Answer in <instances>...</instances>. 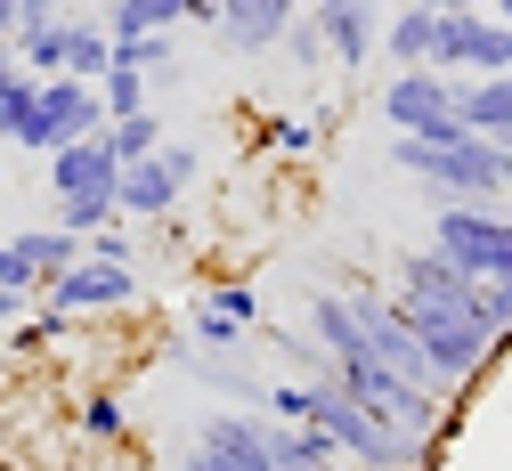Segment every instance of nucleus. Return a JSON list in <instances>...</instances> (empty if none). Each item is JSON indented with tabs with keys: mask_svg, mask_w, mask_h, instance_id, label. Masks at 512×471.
Returning a JSON list of instances; mask_svg holds the SVG:
<instances>
[{
	"mask_svg": "<svg viewBox=\"0 0 512 471\" xmlns=\"http://www.w3.org/2000/svg\"><path fill=\"white\" fill-rule=\"evenodd\" d=\"M98 98H106V122H114V114H147V106H155V82L139 74V65H122V57H114V65H106V82H98Z\"/></svg>",
	"mask_w": 512,
	"mask_h": 471,
	"instance_id": "24",
	"label": "nucleus"
},
{
	"mask_svg": "<svg viewBox=\"0 0 512 471\" xmlns=\"http://www.w3.org/2000/svg\"><path fill=\"white\" fill-rule=\"evenodd\" d=\"M269 431H277V415H244V407L196 415V447H212V455H228V463H244V471H277V463H269Z\"/></svg>",
	"mask_w": 512,
	"mask_h": 471,
	"instance_id": "10",
	"label": "nucleus"
},
{
	"mask_svg": "<svg viewBox=\"0 0 512 471\" xmlns=\"http://www.w3.org/2000/svg\"><path fill=\"white\" fill-rule=\"evenodd\" d=\"M90 130H106V98H98V82L49 74V82H33V114L9 130V147H17V155H57V147L90 139Z\"/></svg>",
	"mask_w": 512,
	"mask_h": 471,
	"instance_id": "3",
	"label": "nucleus"
},
{
	"mask_svg": "<svg viewBox=\"0 0 512 471\" xmlns=\"http://www.w3.org/2000/svg\"><path fill=\"white\" fill-rule=\"evenodd\" d=\"M277 49H285V57L301 65V74H317V65H334V57H326V33H317V17H309V9H301V17L285 25V41H277Z\"/></svg>",
	"mask_w": 512,
	"mask_h": 471,
	"instance_id": "28",
	"label": "nucleus"
},
{
	"mask_svg": "<svg viewBox=\"0 0 512 471\" xmlns=\"http://www.w3.org/2000/svg\"><path fill=\"white\" fill-rule=\"evenodd\" d=\"M317 33H326V57L342 65V74H366V57L382 49V17L374 0H309Z\"/></svg>",
	"mask_w": 512,
	"mask_h": 471,
	"instance_id": "9",
	"label": "nucleus"
},
{
	"mask_svg": "<svg viewBox=\"0 0 512 471\" xmlns=\"http://www.w3.org/2000/svg\"><path fill=\"white\" fill-rule=\"evenodd\" d=\"M17 41V0H0V49Z\"/></svg>",
	"mask_w": 512,
	"mask_h": 471,
	"instance_id": "34",
	"label": "nucleus"
},
{
	"mask_svg": "<svg viewBox=\"0 0 512 471\" xmlns=\"http://www.w3.org/2000/svg\"><path fill=\"white\" fill-rule=\"evenodd\" d=\"M472 309H480V325L496 333V350H512V277H480V285H472Z\"/></svg>",
	"mask_w": 512,
	"mask_h": 471,
	"instance_id": "26",
	"label": "nucleus"
},
{
	"mask_svg": "<svg viewBox=\"0 0 512 471\" xmlns=\"http://www.w3.org/2000/svg\"><path fill=\"white\" fill-rule=\"evenodd\" d=\"M9 49H17L25 74H41V82H49V74H66V17H57V25H25Z\"/></svg>",
	"mask_w": 512,
	"mask_h": 471,
	"instance_id": "22",
	"label": "nucleus"
},
{
	"mask_svg": "<svg viewBox=\"0 0 512 471\" xmlns=\"http://www.w3.org/2000/svg\"><path fill=\"white\" fill-rule=\"evenodd\" d=\"M431 9L447 17V9H496V0H431Z\"/></svg>",
	"mask_w": 512,
	"mask_h": 471,
	"instance_id": "35",
	"label": "nucleus"
},
{
	"mask_svg": "<svg viewBox=\"0 0 512 471\" xmlns=\"http://www.w3.org/2000/svg\"><path fill=\"white\" fill-rule=\"evenodd\" d=\"M196 309H212V317H228V325H261V293H252V285H236V277L204 285V301H196Z\"/></svg>",
	"mask_w": 512,
	"mask_h": 471,
	"instance_id": "27",
	"label": "nucleus"
},
{
	"mask_svg": "<svg viewBox=\"0 0 512 471\" xmlns=\"http://www.w3.org/2000/svg\"><path fill=\"white\" fill-rule=\"evenodd\" d=\"M74 439L82 447H122V439H131V407H122V390H82L74 398Z\"/></svg>",
	"mask_w": 512,
	"mask_h": 471,
	"instance_id": "14",
	"label": "nucleus"
},
{
	"mask_svg": "<svg viewBox=\"0 0 512 471\" xmlns=\"http://www.w3.org/2000/svg\"><path fill=\"white\" fill-rule=\"evenodd\" d=\"M391 163L415 171L439 204H512V147L480 139V130H464V139H407V130H391Z\"/></svg>",
	"mask_w": 512,
	"mask_h": 471,
	"instance_id": "2",
	"label": "nucleus"
},
{
	"mask_svg": "<svg viewBox=\"0 0 512 471\" xmlns=\"http://www.w3.org/2000/svg\"><path fill=\"white\" fill-rule=\"evenodd\" d=\"M114 41H139V33H179L187 25V0H106L98 17Z\"/></svg>",
	"mask_w": 512,
	"mask_h": 471,
	"instance_id": "15",
	"label": "nucleus"
},
{
	"mask_svg": "<svg viewBox=\"0 0 512 471\" xmlns=\"http://www.w3.org/2000/svg\"><path fill=\"white\" fill-rule=\"evenodd\" d=\"M439 74H512V25L496 9H447L431 41Z\"/></svg>",
	"mask_w": 512,
	"mask_h": 471,
	"instance_id": "8",
	"label": "nucleus"
},
{
	"mask_svg": "<svg viewBox=\"0 0 512 471\" xmlns=\"http://www.w3.org/2000/svg\"><path fill=\"white\" fill-rule=\"evenodd\" d=\"M456 114L464 130L512 147V74H456Z\"/></svg>",
	"mask_w": 512,
	"mask_h": 471,
	"instance_id": "12",
	"label": "nucleus"
},
{
	"mask_svg": "<svg viewBox=\"0 0 512 471\" xmlns=\"http://www.w3.org/2000/svg\"><path fill=\"white\" fill-rule=\"evenodd\" d=\"M187 25H220V0H187Z\"/></svg>",
	"mask_w": 512,
	"mask_h": 471,
	"instance_id": "33",
	"label": "nucleus"
},
{
	"mask_svg": "<svg viewBox=\"0 0 512 471\" xmlns=\"http://www.w3.org/2000/svg\"><path fill=\"white\" fill-rule=\"evenodd\" d=\"M496 17H504V25H512V0H496Z\"/></svg>",
	"mask_w": 512,
	"mask_h": 471,
	"instance_id": "36",
	"label": "nucleus"
},
{
	"mask_svg": "<svg viewBox=\"0 0 512 471\" xmlns=\"http://www.w3.org/2000/svg\"><path fill=\"white\" fill-rule=\"evenodd\" d=\"M57 17H66V0H17V33L25 25H57Z\"/></svg>",
	"mask_w": 512,
	"mask_h": 471,
	"instance_id": "31",
	"label": "nucleus"
},
{
	"mask_svg": "<svg viewBox=\"0 0 512 471\" xmlns=\"http://www.w3.org/2000/svg\"><path fill=\"white\" fill-rule=\"evenodd\" d=\"M399 309H407L415 342H423V358H431V382H439L447 398H464V390L504 358L496 333H488L480 309H472V285H464V293H399Z\"/></svg>",
	"mask_w": 512,
	"mask_h": 471,
	"instance_id": "1",
	"label": "nucleus"
},
{
	"mask_svg": "<svg viewBox=\"0 0 512 471\" xmlns=\"http://www.w3.org/2000/svg\"><path fill=\"white\" fill-rule=\"evenodd\" d=\"M114 179H122V163L106 155V130L49 155V195H90V187H114Z\"/></svg>",
	"mask_w": 512,
	"mask_h": 471,
	"instance_id": "13",
	"label": "nucleus"
},
{
	"mask_svg": "<svg viewBox=\"0 0 512 471\" xmlns=\"http://www.w3.org/2000/svg\"><path fill=\"white\" fill-rule=\"evenodd\" d=\"M66 333H74V317H66V309H49V301H33V309H25L17 325H9V350H17V358H41L49 342H66Z\"/></svg>",
	"mask_w": 512,
	"mask_h": 471,
	"instance_id": "23",
	"label": "nucleus"
},
{
	"mask_svg": "<svg viewBox=\"0 0 512 471\" xmlns=\"http://www.w3.org/2000/svg\"><path fill=\"white\" fill-rule=\"evenodd\" d=\"M0 285H9V293H33V301H41V268L25 260V244H17V236H0Z\"/></svg>",
	"mask_w": 512,
	"mask_h": 471,
	"instance_id": "29",
	"label": "nucleus"
},
{
	"mask_svg": "<svg viewBox=\"0 0 512 471\" xmlns=\"http://www.w3.org/2000/svg\"><path fill=\"white\" fill-rule=\"evenodd\" d=\"M196 171H204V155L187 147V139H163L155 155L122 163V179H114V204H122V220H131V228L171 220V212H179V195L196 187Z\"/></svg>",
	"mask_w": 512,
	"mask_h": 471,
	"instance_id": "5",
	"label": "nucleus"
},
{
	"mask_svg": "<svg viewBox=\"0 0 512 471\" xmlns=\"http://www.w3.org/2000/svg\"><path fill=\"white\" fill-rule=\"evenodd\" d=\"M431 41H439V9L431 0H407V9L382 25V57H399V65H431Z\"/></svg>",
	"mask_w": 512,
	"mask_h": 471,
	"instance_id": "16",
	"label": "nucleus"
},
{
	"mask_svg": "<svg viewBox=\"0 0 512 471\" xmlns=\"http://www.w3.org/2000/svg\"><path fill=\"white\" fill-rule=\"evenodd\" d=\"M33 82H41V74H25L17 49H0V147H9V130L33 114Z\"/></svg>",
	"mask_w": 512,
	"mask_h": 471,
	"instance_id": "25",
	"label": "nucleus"
},
{
	"mask_svg": "<svg viewBox=\"0 0 512 471\" xmlns=\"http://www.w3.org/2000/svg\"><path fill=\"white\" fill-rule=\"evenodd\" d=\"M309 9V0H220V41L236 49V57H261V49H277L285 41V25Z\"/></svg>",
	"mask_w": 512,
	"mask_h": 471,
	"instance_id": "11",
	"label": "nucleus"
},
{
	"mask_svg": "<svg viewBox=\"0 0 512 471\" xmlns=\"http://www.w3.org/2000/svg\"><path fill=\"white\" fill-rule=\"evenodd\" d=\"M179 471H244V463H228V455H212V447L187 439V447H179Z\"/></svg>",
	"mask_w": 512,
	"mask_h": 471,
	"instance_id": "30",
	"label": "nucleus"
},
{
	"mask_svg": "<svg viewBox=\"0 0 512 471\" xmlns=\"http://www.w3.org/2000/svg\"><path fill=\"white\" fill-rule=\"evenodd\" d=\"M57 204V228H74L82 244L98 236V228H114L122 220V204H114V187H90V195H49Z\"/></svg>",
	"mask_w": 512,
	"mask_h": 471,
	"instance_id": "20",
	"label": "nucleus"
},
{
	"mask_svg": "<svg viewBox=\"0 0 512 471\" xmlns=\"http://www.w3.org/2000/svg\"><path fill=\"white\" fill-rule=\"evenodd\" d=\"M163 139H171V130H163V114H155V106H147V114H114V122H106V155H114V163H139V155H155Z\"/></svg>",
	"mask_w": 512,
	"mask_h": 471,
	"instance_id": "19",
	"label": "nucleus"
},
{
	"mask_svg": "<svg viewBox=\"0 0 512 471\" xmlns=\"http://www.w3.org/2000/svg\"><path fill=\"white\" fill-rule=\"evenodd\" d=\"M41 301H49V309H66V317H122V309H139V301H147V285H139V268H131V260H98V252L82 244V260H74V268H57V277L41 285Z\"/></svg>",
	"mask_w": 512,
	"mask_h": 471,
	"instance_id": "7",
	"label": "nucleus"
},
{
	"mask_svg": "<svg viewBox=\"0 0 512 471\" xmlns=\"http://www.w3.org/2000/svg\"><path fill=\"white\" fill-rule=\"evenodd\" d=\"M431 252H447L464 277H512V204H439Z\"/></svg>",
	"mask_w": 512,
	"mask_h": 471,
	"instance_id": "4",
	"label": "nucleus"
},
{
	"mask_svg": "<svg viewBox=\"0 0 512 471\" xmlns=\"http://www.w3.org/2000/svg\"><path fill=\"white\" fill-rule=\"evenodd\" d=\"M25 309H33V293H9V285H0V333H9V325H17Z\"/></svg>",
	"mask_w": 512,
	"mask_h": 471,
	"instance_id": "32",
	"label": "nucleus"
},
{
	"mask_svg": "<svg viewBox=\"0 0 512 471\" xmlns=\"http://www.w3.org/2000/svg\"><path fill=\"white\" fill-rule=\"evenodd\" d=\"M106 65H114V33L98 17H74L66 9V74L74 82H106Z\"/></svg>",
	"mask_w": 512,
	"mask_h": 471,
	"instance_id": "18",
	"label": "nucleus"
},
{
	"mask_svg": "<svg viewBox=\"0 0 512 471\" xmlns=\"http://www.w3.org/2000/svg\"><path fill=\"white\" fill-rule=\"evenodd\" d=\"M382 122L407 130V139H464V114H456V74H439V65H399V82L382 90Z\"/></svg>",
	"mask_w": 512,
	"mask_h": 471,
	"instance_id": "6",
	"label": "nucleus"
},
{
	"mask_svg": "<svg viewBox=\"0 0 512 471\" xmlns=\"http://www.w3.org/2000/svg\"><path fill=\"white\" fill-rule=\"evenodd\" d=\"M17 244H25V260L41 268V285L57 277V268H74V260H82V236H74V228H57V220H49V228H17Z\"/></svg>",
	"mask_w": 512,
	"mask_h": 471,
	"instance_id": "21",
	"label": "nucleus"
},
{
	"mask_svg": "<svg viewBox=\"0 0 512 471\" xmlns=\"http://www.w3.org/2000/svg\"><path fill=\"white\" fill-rule=\"evenodd\" d=\"M317 139H326V130H317L309 114H261V122H252V147L277 155V163H309Z\"/></svg>",
	"mask_w": 512,
	"mask_h": 471,
	"instance_id": "17",
	"label": "nucleus"
}]
</instances>
